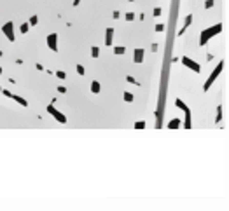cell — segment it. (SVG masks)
<instances>
[{"instance_id":"obj_1","label":"cell","mask_w":229,"mask_h":211,"mask_svg":"<svg viewBox=\"0 0 229 211\" xmlns=\"http://www.w3.org/2000/svg\"><path fill=\"white\" fill-rule=\"evenodd\" d=\"M219 31H220V25L213 26L212 30H205V31H203V35H201V44H205L210 37H213V35H215V33H219Z\"/></svg>"},{"instance_id":"obj_2","label":"cell","mask_w":229,"mask_h":211,"mask_svg":"<svg viewBox=\"0 0 229 211\" xmlns=\"http://www.w3.org/2000/svg\"><path fill=\"white\" fill-rule=\"evenodd\" d=\"M222 66H224V63H219V66L215 68V72H213V73L210 75V79H208V80H206V84H205V89H208V87L212 86V84H213V80L217 79V75H219L220 72H222Z\"/></svg>"},{"instance_id":"obj_3","label":"cell","mask_w":229,"mask_h":211,"mask_svg":"<svg viewBox=\"0 0 229 211\" xmlns=\"http://www.w3.org/2000/svg\"><path fill=\"white\" fill-rule=\"evenodd\" d=\"M2 30H4V33L7 35V38H9V40H14V28H12V23H7V25H5Z\"/></svg>"},{"instance_id":"obj_4","label":"cell","mask_w":229,"mask_h":211,"mask_svg":"<svg viewBox=\"0 0 229 211\" xmlns=\"http://www.w3.org/2000/svg\"><path fill=\"white\" fill-rule=\"evenodd\" d=\"M56 38H58V37H56V33L47 37V46H49V49H51V51H54V52L58 51V46H56Z\"/></svg>"},{"instance_id":"obj_5","label":"cell","mask_w":229,"mask_h":211,"mask_svg":"<svg viewBox=\"0 0 229 211\" xmlns=\"http://www.w3.org/2000/svg\"><path fill=\"white\" fill-rule=\"evenodd\" d=\"M182 63H184V65H187L191 70H194V72H199V65H198V63H194V61H191L189 58H184V59H182Z\"/></svg>"},{"instance_id":"obj_6","label":"cell","mask_w":229,"mask_h":211,"mask_svg":"<svg viewBox=\"0 0 229 211\" xmlns=\"http://www.w3.org/2000/svg\"><path fill=\"white\" fill-rule=\"evenodd\" d=\"M49 112H51V115H54V117H56V119H58L60 122H65V117H63V115H61L60 112H56V110H54L53 106H49Z\"/></svg>"},{"instance_id":"obj_7","label":"cell","mask_w":229,"mask_h":211,"mask_svg":"<svg viewBox=\"0 0 229 211\" xmlns=\"http://www.w3.org/2000/svg\"><path fill=\"white\" fill-rule=\"evenodd\" d=\"M142 59H143V51H142V49H137V51H135V61H142Z\"/></svg>"},{"instance_id":"obj_8","label":"cell","mask_w":229,"mask_h":211,"mask_svg":"<svg viewBox=\"0 0 229 211\" xmlns=\"http://www.w3.org/2000/svg\"><path fill=\"white\" fill-rule=\"evenodd\" d=\"M112 33H114V30H112V28L107 30V40H105V44H107V46L112 44Z\"/></svg>"},{"instance_id":"obj_9","label":"cell","mask_w":229,"mask_h":211,"mask_svg":"<svg viewBox=\"0 0 229 211\" xmlns=\"http://www.w3.org/2000/svg\"><path fill=\"white\" fill-rule=\"evenodd\" d=\"M91 91H93V93H100V84L96 82V80L91 84Z\"/></svg>"},{"instance_id":"obj_10","label":"cell","mask_w":229,"mask_h":211,"mask_svg":"<svg viewBox=\"0 0 229 211\" xmlns=\"http://www.w3.org/2000/svg\"><path fill=\"white\" fill-rule=\"evenodd\" d=\"M177 105H179L180 108H182V110H184V112H185V114H189V110H187V106L184 105V103H182V101H177Z\"/></svg>"},{"instance_id":"obj_11","label":"cell","mask_w":229,"mask_h":211,"mask_svg":"<svg viewBox=\"0 0 229 211\" xmlns=\"http://www.w3.org/2000/svg\"><path fill=\"white\" fill-rule=\"evenodd\" d=\"M91 52H93L91 56H93V58H96V56H98V52H100V49H98V47H93V49H91Z\"/></svg>"},{"instance_id":"obj_12","label":"cell","mask_w":229,"mask_h":211,"mask_svg":"<svg viewBox=\"0 0 229 211\" xmlns=\"http://www.w3.org/2000/svg\"><path fill=\"white\" fill-rule=\"evenodd\" d=\"M124 99H126V101H133V94H131V93H126V94H124Z\"/></svg>"},{"instance_id":"obj_13","label":"cell","mask_w":229,"mask_h":211,"mask_svg":"<svg viewBox=\"0 0 229 211\" xmlns=\"http://www.w3.org/2000/svg\"><path fill=\"white\" fill-rule=\"evenodd\" d=\"M170 127H179V120H171V124H170Z\"/></svg>"},{"instance_id":"obj_14","label":"cell","mask_w":229,"mask_h":211,"mask_svg":"<svg viewBox=\"0 0 229 211\" xmlns=\"http://www.w3.org/2000/svg\"><path fill=\"white\" fill-rule=\"evenodd\" d=\"M26 30H28V23H25V25H23V26H21V31H23V33H25V31H26Z\"/></svg>"},{"instance_id":"obj_15","label":"cell","mask_w":229,"mask_h":211,"mask_svg":"<svg viewBox=\"0 0 229 211\" xmlns=\"http://www.w3.org/2000/svg\"><path fill=\"white\" fill-rule=\"evenodd\" d=\"M116 52H117V54H122V52H124V47H117L116 49Z\"/></svg>"},{"instance_id":"obj_16","label":"cell","mask_w":229,"mask_h":211,"mask_svg":"<svg viewBox=\"0 0 229 211\" xmlns=\"http://www.w3.org/2000/svg\"><path fill=\"white\" fill-rule=\"evenodd\" d=\"M77 72H79V73H80V75H84V68H82V66H80V65H79V66H77Z\"/></svg>"},{"instance_id":"obj_17","label":"cell","mask_w":229,"mask_h":211,"mask_svg":"<svg viewBox=\"0 0 229 211\" xmlns=\"http://www.w3.org/2000/svg\"><path fill=\"white\" fill-rule=\"evenodd\" d=\"M56 75L60 77V79H65V73H63V72H58V73H56Z\"/></svg>"},{"instance_id":"obj_18","label":"cell","mask_w":229,"mask_h":211,"mask_svg":"<svg viewBox=\"0 0 229 211\" xmlns=\"http://www.w3.org/2000/svg\"><path fill=\"white\" fill-rule=\"evenodd\" d=\"M0 73H2V68H0Z\"/></svg>"}]
</instances>
